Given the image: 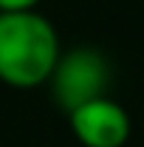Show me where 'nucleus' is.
<instances>
[{"mask_svg": "<svg viewBox=\"0 0 144 147\" xmlns=\"http://www.w3.org/2000/svg\"><path fill=\"white\" fill-rule=\"evenodd\" d=\"M110 85V62L99 48L79 45L62 51L54 74L48 79L51 96L65 113L88 105L99 96H108Z\"/></svg>", "mask_w": 144, "mask_h": 147, "instance_id": "obj_2", "label": "nucleus"}, {"mask_svg": "<svg viewBox=\"0 0 144 147\" xmlns=\"http://www.w3.org/2000/svg\"><path fill=\"white\" fill-rule=\"evenodd\" d=\"M68 125L82 147H124L133 130L130 113L110 96H99L71 110Z\"/></svg>", "mask_w": 144, "mask_h": 147, "instance_id": "obj_3", "label": "nucleus"}, {"mask_svg": "<svg viewBox=\"0 0 144 147\" xmlns=\"http://www.w3.org/2000/svg\"><path fill=\"white\" fill-rule=\"evenodd\" d=\"M42 0H0V11L14 14V11H37Z\"/></svg>", "mask_w": 144, "mask_h": 147, "instance_id": "obj_4", "label": "nucleus"}, {"mask_svg": "<svg viewBox=\"0 0 144 147\" xmlns=\"http://www.w3.org/2000/svg\"><path fill=\"white\" fill-rule=\"evenodd\" d=\"M62 57L54 23L37 11H0V82L14 91L48 85Z\"/></svg>", "mask_w": 144, "mask_h": 147, "instance_id": "obj_1", "label": "nucleus"}]
</instances>
